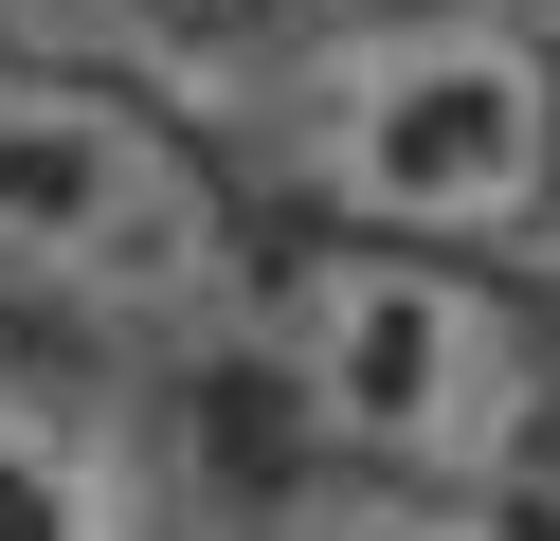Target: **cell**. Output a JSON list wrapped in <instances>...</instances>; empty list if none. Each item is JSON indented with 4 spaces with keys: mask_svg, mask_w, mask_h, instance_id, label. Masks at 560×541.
Returning <instances> with one entry per match:
<instances>
[{
    "mask_svg": "<svg viewBox=\"0 0 560 541\" xmlns=\"http://www.w3.org/2000/svg\"><path fill=\"white\" fill-rule=\"evenodd\" d=\"M307 180L380 235H506L560 199V72L506 19H398L307 91Z\"/></svg>",
    "mask_w": 560,
    "mask_h": 541,
    "instance_id": "6da1fadb",
    "label": "cell"
},
{
    "mask_svg": "<svg viewBox=\"0 0 560 541\" xmlns=\"http://www.w3.org/2000/svg\"><path fill=\"white\" fill-rule=\"evenodd\" d=\"M290 379L343 451L398 469H506L542 433V343L470 271H416V252H326L290 289Z\"/></svg>",
    "mask_w": 560,
    "mask_h": 541,
    "instance_id": "7a4b0ae2",
    "label": "cell"
},
{
    "mask_svg": "<svg viewBox=\"0 0 560 541\" xmlns=\"http://www.w3.org/2000/svg\"><path fill=\"white\" fill-rule=\"evenodd\" d=\"M182 252H199V180L145 108L73 91V72H0V271L163 289Z\"/></svg>",
    "mask_w": 560,
    "mask_h": 541,
    "instance_id": "3957f363",
    "label": "cell"
},
{
    "mask_svg": "<svg viewBox=\"0 0 560 541\" xmlns=\"http://www.w3.org/2000/svg\"><path fill=\"white\" fill-rule=\"evenodd\" d=\"M0 541H127L109 451H91L55 397H19V379H0Z\"/></svg>",
    "mask_w": 560,
    "mask_h": 541,
    "instance_id": "277c9868",
    "label": "cell"
},
{
    "mask_svg": "<svg viewBox=\"0 0 560 541\" xmlns=\"http://www.w3.org/2000/svg\"><path fill=\"white\" fill-rule=\"evenodd\" d=\"M307 541H506L488 505H326Z\"/></svg>",
    "mask_w": 560,
    "mask_h": 541,
    "instance_id": "5b68a950",
    "label": "cell"
}]
</instances>
